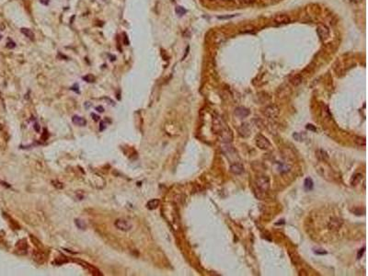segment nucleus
<instances>
[{"label": "nucleus", "instance_id": "nucleus-14", "mask_svg": "<svg viewBox=\"0 0 368 276\" xmlns=\"http://www.w3.org/2000/svg\"><path fill=\"white\" fill-rule=\"evenodd\" d=\"M317 156H318V157L319 160H322V161H324V162L327 161L328 159H329V156H328L327 152L324 151V150H322V149H320V150H318V151L317 152Z\"/></svg>", "mask_w": 368, "mask_h": 276}, {"label": "nucleus", "instance_id": "nucleus-5", "mask_svg": "<svg viewBox=\"0 0 368 276\" xmlns=\"http://www.w3.org/2000/svg\"><path fill=\"white\" fill-rule=\"evenodd\" d=\"M342 224H343V221L339 218V217H332L328 224V227L331 231H338L342 227Z\"/></svg>", "mask_w": 368, "mask_h": 276}, {"label": "nucleus", "instance_id": "nucleus-28", "mask_svg": "<svg viewBox=\"0 0 368 276\" xmlns=\"http://www.w3.org/2000/svg\"><path fill=\"white\" fill-rule=\"evenodd\" d=\"M351 2H354V3H358V2H360L361 0H350Z\"/></svg>", "mask_w": 368, "mask_h": 276}, {"label": "nucleus", "instance_id": "nucleus-24", "mask_svg": "<svg viewBox=\"0 0 368 276\" xmlns=\"http://www.w3.org/2000/svg\"><path fill=\"white\" fill-rule=\"evenodd\" d=\"M124 44L125 45H129V41H128V38H127V36H126V34H124Z\"/></svg>", "mask_w": 368, "mask_h": 276}, {"label": "nucleus", "instance_id": "nucleus-7", "mask_svg": "<svg viewBox=\"0 0 368 276\" xmlns=\"http://www.w3.org/2000/svg\"><path fill=\"white\" fill-rule=\"evenodd\" d=\"M274 21L279 25H284L290 22V18L289 16L285 15V14H281V15H277L274 18Z\"/></svg>", "mask_w": 368, "mask_h": 276}, {"label": "nucleus", "instance_id": "nucleus-29", "mask_svg": "<svg viewBox=\"0 0 368 276\" xmlns=\"http://www.w3.org/2000/svg\"><path fill=\"white\" fill-rule=\"evenodd\" d=\"M1 39H2V35H0V40H1Z\"/></svg>", "mask_w": 368, "mask_h": 276}, {"label": "nucleus", "instance_id": "nucleus-26", "mask_svg": "<svg viewBox=\"0 0 368 276\" xmlns=\"http://www.w3.org/2000/svg\"><path fill=\"white\" fill-rule=\"evenodd\" d=\"M91 116H92V117H94L95 121H98V120H99V116H97V115H96V114H94V113H92V114H91Z\"/></svg>", "mask_w": 368, "mask_h": 276}, {"label": "nucleus", "instance_id": "nucleus-17", "mask_svg": "<svg viewBox=\"0 0 368 276\" xmlns=\"http://www.w3.org/2000/svg\"><path fill=\"white\" fill-rule=\"evenodd\" d=\"M176 13L178 14L179 16H182L186 13V10L182 8V7H177L176 8Z\"/></svg>", "mask_w": 368, "mask_h": 276}, {"label": "nucleus", "instance_id": "nucleus-16", "mask_svg": "<svg viewBox=\"0 0 368 276\" xmlns=\"http://www.w3.org/2000/svg\"><path fill=\"white\" fill-rule=\"evenodd\" d=\"M301 82H302V77H301L300 76L294 77L291 80V83H292L293 86H298Z\"/></svg>", "mask_w": 368, "mask_h": 276}, {"label": "nucleus", "instance_id": "nucleus-15", "mask_svg": "<svg viewBox=\"0 0 368 276\" xmlns=\"http://www.w3.org/2000/svg\"><path fill=\"white\" fill-rule=\"evenodd\" d=\"M304 186H305V189L307 191L312 190V189H313V180H312V179L311 178H306V180H305Z\"/></svg>", "mask_w": 368, "mask_h": 276}, {"label": "nucleus", "instance_id": "nucleus-20", "mask_svg": "<svg viewBox=\"0 0 368 276\" xmlns=\"http://www.w3.org/2000/svg\"><path fill=\"white\" fill-rule=\"evenodd\" d=\"M76 224H77V226H78V227H80L81 229H84V228H85V226H84V224H82V221H81V220H76Z\"/></svg>", "mask_w": 368, "mask_h": 276}, {"label": "nucleus", "instance_id": "nucleus-3", "mask_svg": "<svg viewBox=\"0 0 368 276\" xmlns=\"http://www.w3.org/2000/svg\"><path fill=\"white\" fill-rule=\"evenodd\" d=\"M256 144L257 147L262 150H266L271 147V143L270 141L261 135H259L256 136Z\"/></svg>", "mask_w": 368, "mask_h": 276}, {"label": "nucleus", "instance_id": "nucleus-18", "mask_svg": "<svg viewBox=\"0 0 368 276\" xmlns=\"http://www.w3.org/2000/svg\"><path fill=\"white\" fill-rule=\"evenodd\" d=\"M83 79H84L85 81L88 82V83H92V82L95 81V77H94L92 75H87V76L83 77Z\"/></svg>", "mask_w": 368, "mask_h": 276}, {"label": "nucleus", "instance_id": "nucleus-12", "mask_svg": "<svg viewBox=\"0 0 368 276\" xmlns=\"http://www.w3.org/2000/svg\"><path fill=\"white\" fill-rule=\"evenodd\" d=\"M159 205V200L158 199H152L150 200L148 202H147V208L150 209V210H154L156 208H157V206Z\"/></svg>", "mask_w": 368, "mask_h": 276}, {"label": "nucleus", "instance_id": "nucleus-2", "mask_svg": "<svg viewBox=\"0 0 368 276\" xmlns=\"http://www.w3.org/2000/svg\"><path fill=\"white\" fill-rule=\"evenodd\" d=\"M220 141L223 142V143H230L233 139V134H232V131L226 126L221 132L217 135Z\"/></svg>", "mask_w": 368, "mask_h": 276}, {"label": "nucleus", "instance_id": "nucleus-27", "mask_svg": "<svg viewBox=\"0 0 368 276\" xmlns=\"http://www.w3.org/2000/svg\"><path fill=\"white\" fill-rule=\"evenodd\" d=\"M315 252H316L317 254H326V253H327L326 251H324V250H323V251H318V250H317V251H315Z\"/></svg>", "mask_w": 368, "mask_h": 276}, {"label": "nucleus", "instance_id": "nucleus-6", "mask_svg": "<svg viewBox=\"0 0 368 276\" xmlns=\"http://www.w3.org/2000/svg\"><path fill=\"white\" fill-rule=\"evenodd\" d=\"M317 32H318L319 37L321 39H323V40L328 39L329 36H330V30H329V28L327 26H325V25H319L318 27Z\"/></svg>", "mask_w": 368, "mask_h": 276}, {"label": "nucleus", "instance_id": "nucleus-23", "mask_svg": "<svg viewBox=\"0 0 368 276\" xmlns=\"http://www.w3.org/2000/svg\"><path fill=\"white\" fill-rule=\"evenodd\" d=\"M96 110H97L99 112H103V111H104V109H103V107H101V106H98V107L96 108Z\"/></svg>", "mask_w": 368, "mask_h": 276}, {"label": "nucleus", "instance_id": "nucleus-25", "mask_svg": "<svg viewBox=\"0 0 368 276\" xmlns=\"http://www.w3.org/2000/svg\"><path fill=\"white\" fill-rule=\"evenodd\" d=\"M242 1H243L244 3H246V4H249V3H252V2H254L255 0H242Z\"/></svg>", "mask_w": 368, "mask_h": 276}, {"label": "nucleus", "instance_id": "nucleus-11", "mask_svg": "<svg viewBox=\"0 0 368 276\" xmlns=\"http://www.w3.org/2000/svg\"><path fill=\"white\" fill-rule=\"evenodd\" d=\"M72 121L76 125H78V126H85L87 124V121L84 118L80 117V116H77V115H75L72 118Z\"/></svg>", "mask_w": 368, "mask_h": 276}, {"label": "nucleus", "instance_id": "nucleus-21", "mask_svg": "<svg viewBox=\"0 0 368 276\" xmlns=\"http://www.w3.org/2000/svg\"><path fill=\"white\" fill-rule=\"evenodd\" d=\"M306 129H308V130H312V131H314V132H315V131H317V129H316V128H315V127H314L312 124H307V125H306Z\"/></svg>", "mask_w": 368, "mask_h": 276}, {"label": "nucleus", "instance_id": "nucleus-4", "mask_svg": "<svg viewBox=\"0 0 368 276\" xmlns=\"http://www.w3.org/2000/svg\"><path fill=\"white\" fill-rule=\"evenodd\" d=\"M115 226L119 229V230H122V231H129V230H131L132 229V223L131 222H129L128 220H125V219H118V220H116L115 221Z\"/></svg>", "mask_w": 368, "mask_h": 276}, {"label": "nucleus", "instance_id": "nucleus-13", "mask_svg": "<svg viewBox=\"0 0 368 276\" xmlns=\"http://www.w3.org/2000/svg\"><path fill=\"white\" fill-rule=\"evenodd\" d=\"M20 31H21V32H22L27 38H29V40H32V41L34 40V33L32 32V30H29V29H27V28H22Z\"/></svg>", "mask_w": 368, "mask_h": 276}, {"label": "nucleus", "instance_id": "nucleus-1", "mask_svg": "<svg viewBox=\"0 0 368 276\" xmlns=\"http://www.w3.org/2000/svg\"><path fill=\"white\" fill-rule=\"evenodd\" d=\"M255 185L257 189L260 191V193H265L269 191L270 189V179L268 176L265 175H260L256 178L255 180Z\"/></svg>", "mask_w": 368, "mask_h": 276}, {"label": "nucleus", "instance_id": "nucleus-22", "mask_svg": "<svg viewBox=\"0 0 368 276\" xmlns=\"http://www.w3.org/2000/svg\"><path fill=\"white\" fill-rule=\"evenodd\" d=\"M40 2H41L42 5H44V6H47V5H49L50 0H40Z\"/></svg>", "mask_w": 368, "mask_h": 276}, {"label": "nucleus", "instance_id": "nucleus-8", "mask_svg": "<svg viewBox=\"0 0 368 276\" xmlns=\"http://www.w3.org/2000/svg\"><path fill=\"white\" fill-rule=\"evenodd\" d=\"M278 112H279V110L274 105H271V106H269V107H267L266 109H265V114H266L267 116H269L270 118L276 117Z\"/></svg>", "mask_w": 368, "mask_h": 276}, {"label": "nucleus", "instance_id": "nucleus-19", "mask_svg": "<svg viewBox=\"0 0 368 276\" xmlns=\"http://www.w3.org/2000/svg\"><path fill=\"white\" fill-rule=\"evenodd\" d=\"M16 47V43H15L13 41H11V40H8V43H7V48H8V49H13V48H15Z\"/></svg>", "mask_w": 368, "mask_h": 276}, {"label": "nucleus", "instance_id": "nucleus-10", "mask_svg": "<svg viewBox=\"0 0 368 276\" xmlns=\"http://www.w3.org/2000/svg\"><path fill=\"white\" fill-rule=\"evenodd\" d=\"M230 169H231V171H232L234 174H237V175H239V174H241V173L244 171V167H243L241 164L237 163V164L232 165V166L230 167Z\"/></svg>", "mask_w": 368, "mask_h": 276}, {"label": "nucleus", "instance_id": "nucleus-9", "mask_svg": "<svg viewBox=\"0 0 368 276\" xmlns=\"http://www.w3.org/2000/svg\"><path fill=\"white\" fill-rule=\"evenodd\" d=\"M235 114L237 115L238 117H239V118H245V117H247V116L249 115V111H248V109H246V108L239 107V108L236 109Z\"/></svg>", "mask_w": 368, "mask_h": 276}]
</instances>
